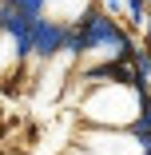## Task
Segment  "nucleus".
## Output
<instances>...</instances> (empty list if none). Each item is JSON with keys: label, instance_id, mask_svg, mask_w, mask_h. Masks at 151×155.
<instances>
[{"label": "nucleus", "instance_id": "1", "mask_svg": "<svg viewBox=\"0 0 151 155\" xmlns=\"http://www.w3.org/2000/svg\"><path fill=\"white\" fill-rule=\"evenodd\" d=\"M0 155H151V80L103 0H0Z\"/></svg>", "mask_w": 151, "mask_h": 155}, {"label": "nucleus", "instance_id": "2", "mask_svg": "<svg viewBox=\"0 0 151 155\" xmlns=\"http://www.w3.org/2000/svg\"><path fill=\"white\" fill-rule=\"evenodd\" d=\"M147 68H151V16H147ZM151 80V76H147Z\"/></svg>", "mask_w": 151, "mask_h": 155}]
</instances>
